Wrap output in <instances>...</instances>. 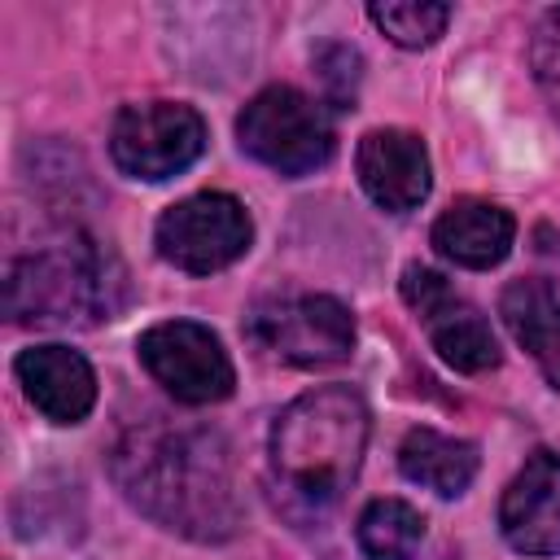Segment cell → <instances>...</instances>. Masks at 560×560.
I'll list each match as a JSON object with an SVG mask.
<instances>
[{
	"mask_svg": "<svg viewBox=\"0 0 560 560\" xmlns=\"http://www.w3.org/2000/svg\"><path fill=\"white\" fill-rule=\"evenodd\" d=\"M398 289H402V302H407V306L416 311V319L424 324L433 350H438L455 372L477 376V372L499 368V341H494L486 315H481L464 293H455V284H451L442 271H433V267H424V262H407Z\"/></svg>",
	"mask_w": 560,
	"mask_h": 560,
	"instance_id": "9c48e42d",
	"label": "cell"
},
{
	"mask_svg": "<svg viewBox=\"0 0 560 560\" xmlns=\"http://www.w3.org/2000/svg\"><path fill=\"white\" fill-rule=\"evenodd\" d=\"M245 337L280 363L332 368L354 350V319L328 293H280L245 315Z\"/></svg>",
	"mask_w": 560,
	"mask_h": 560,
	"instance_id": "5b68a950",
	"label": "cell"
},
{
	"mask_svg": "<svg viewBox=\"0 0 560 560\" xmlns=\"http://www.w3.org/2000/svg\"><path fill=\"white\" fill-rule=\"evenodd\" d=\"M499 529L521 556L560 551V455L534 451L525 468L508 481L499 503Z\"/></svg>",
	"mask_w": 560,
	"mask_h": 560,
	"instance_id": "30bf717a",
	"label": "cell"
},
{
	"mask_svg": "<svg viewBox=\"0 0 560 560\" xmlns=\"http://www.w3.org/2000/svg\"><path fill=\"white\" fill-rule=\"evenodd\" d=\"M354 538L368 560H416L424 542V516L402 499H372L359 512Z\"/></svg>",
	"mask_w": 560,
	"mask_h": 560,
	"instance_id": "2e32d148",
	"label": "cell"
},
{
	"mask_svg": "<svg viewBox=\"0 0 560 560\" xmlns=\"http://www.w3.org/2000/svg\"><path fill=\"white\" fill-rule=\"evenodd\" d=\"M368 429V402L350 385L298 394L271 424L267 464L276 503L302 525L324 521L359 477Z\"/></svg>",
	"mask_w": 560,
	"mask_h": 560,
	"instance_id": "7a4b0ae2",
	"label": "cell"
},
{
	"mask_svg": "<svg viewBox=\"0 0 560 560\" xmlns=\"http://www.w3.org/2000/svg\"><path fill=\"white\" fill-rule=\"evenodd\" d=\"M118 490L162 529L192 542H223L241 525L232 446L214 429L162 416L136 420L109 451Z\"/></svg>",
	"mask_w": 560,
	"mask_h": 560,
	"instance_id": "6da1fadb",
	"label": "cell"
},
{
	"mask_svg": "<svg viewBox=\"0 0 560 560\" xmlns=\"http://www.w3.org/2000/svg\"><path fill=\"white\" fill-rule=\"evenodd\" d=\"M13 372H18V385L26 394V402L52 420V424H79L88 420L92 402H96V372L92 363L70 350V346H31L13 359Z\"/></svg>",
	"mask_w": 560,
	"mask_h": 560,
	"instance_id": "7c38bea8",
	"label": "cell"
},
{
	"mask_svg": "<svg viewBox=\"0 0 560 560\" xmlns=\"http://www.w3.org/2000/svg\"><path fill=\"white\" fill-rule=\"evenodd\" d=\"M206 153V122L184 101L122 105L109 127V158L122 175L162 184Z\"/></svg>",
	"mask_w": 560,
	"mask_h": 560,
	"instance_id": "8992f818",
	"label": "cell"
},
{
	"mask_svg": "<svg viewBox=\"0 0 560 560\" xmlns=\"http://www.w3.org/2000/svg\"><path fill=\"white\" fill-rule=\"evenodd\" d=\"M354 171L363 192L389 210V214H407L429 197L433 171H429V149L416 131L402 127H376L359 140L354 153Z\"/></svg>",
	"mask_w": 560,
	"mask_h": 560,
	"instance_id": "8fae6325",
	"label": "cell"
},
{
	"mask_svg": "<svg viewBox=\"0 0 560 560\" xmlns=\"http://www.w3.org/2000/svg\"><path fill=\"white\" fill-rule=\"evenodd\" d=\"M516 241V219L481 197H459L451 210L438 214L433 223V249L468 271H490L512 254Z\"/></svg>",
	"mask_w": 560,
	"mask_h": 560,
	"instance_id": "4fadbf2b",
	"label": "cell"
},
{
	"mask_svg": "<svg viewBox=\"0 0 560 560\" xmlns=\"http://www.w3.org/2000/svg\"><path fill=\"white\" fill-rule=\"evenodd\" d=\"M477 464H481V455H477L472 442L451 438V433H438L429 424L411 429L402 438V446H398L402 477L416 481V486H424V490H433V494H442V499L464 494L472 486V477H477Z\"/></svg>",
	"mask_w": 560,
	"mask_h": 560,
	"instance_id": "9a60e30c",
	"label": "cell"
},
{
	"mask_svg": "<svg viewBox=\"0 0 560 560\" xmlns=\"http://www.w3.org/2000/svg\"><path fill=\"white\" fill-rule=\"evenodd\" d=\"M368 18L398 44V48H429L446 22H451V4H429V0H376L368 4Z\"/></svg>",
	"mask_w": 560,
	"mask_h": 560,
	"instance_id": "e0dca14e",
	"label": "cell"
},
{
	"mask_svg": "<svg viewBox=\"0 0 560 560\" xmlns=\"http://www.w3.org/2000/svg\"><path fill=\"white\" fill-rule=\"evenodd\" d=\"M236 140L254 162L271 166L284 179H298V175H311V171L328 166V158L337 149V136H332V122H328L324 105L311 101L306 92L289 88V83L262 88L241 109Z\"/></svg>",
	"mask_w": 560,
	"mask_h": 560,
	"instance_id": "277c9868",
	"label": "cell"
},
{
	"mask_svg": "<svg viewBox=\"0 0 560 560\" xmlns=\"http://www.w3.org/2000/svg\"><path fill=\"white\" fill-rule=\"evenodd\" d=\"M499 315L521 350L534 354L551 389H560V298L547 280H512L499 298Z\"/></svg>",
	"mask_w": 560,
	"mask_h": 560,
	"instance_id": "5bb4252c",
	"label": "cell"
},
{
	"mask_svg": "<svg viewBox=\"0 0 560 560\" xmlns=\"http://www.w3.org/2000/svg\"><path fill=\"white\" fill-rule=\"evenodd\" d=\"M127 298L118 258L83 232H61L4 267V311L13 324L88 328L109 319Z\"/></svg>",
	"mask_w": 560,
	"mask_h": 560,
	"instance_id": "3957f363",
	"label": "cell"
},
{
	"mask_svg": "<svg viewBox=\"0 0 560 560\" xmlns=\"http://www.w3.org/2000/svg\"><path fill=\"white\" fill-rule=\"evenodd\" d=\"M529 66H534V83L551 109V118L560 122V4L547 9L529 35Z\"/></svg>",
	"mask_w": 560,
	"mask_h": 560,
	"instance_id": "d6986e66",
	"label": "cell"
},
{
	"mask_svg": "<svg viewBox=\"0 0 560 560\" xmlns=\"http://www.w3.org/2000/svg\"><path fill=\"white\" fill-rule=\"evenodd\" d=\"M311 66H315L324 105H332V109H354V101H359V83H363V57H359V48L328 39V44L315 48Z\"/></svg>",
	"mask_w": 560,
	"mask_h": 560,
	"instance_id": "ac0fdd59",
	"label": "cell"
},
{
	"mask_svg": "<svg viewBox=\"0 0 560 560\" xmlns=\"http://www.w3.org/2000/svg\"><path fill=\"white\" fill-rule=\"evenodd\" d=\"M136 354H140L144 372L175 402H188V407L223 402L236 385L223 341L197 319H162V324L144 328L136 341Z\"/></svg>",
	"mask_w": 560,
	"mask_h": 560,
	"instance_id": "52a82bcc",
	"label": "cell"
},
{
	"mask_svg": "<svg viewBox=\"0 0 560 560\" xmlns=\"http://www.w3.org/2000/svg\"><path fill=\"white\" fill-rule=\"evenodd\" d=\"M249 241H254V223L245 206L228 192H192L175 201L153 228L158 254L188 276H210L232 267L249 249Z\"/></svg>",
	"mask_w": 560,
	"mask_h": 560,
	"instance_id": "ba28073f",
	"label": "cell"
}]
</instances>
